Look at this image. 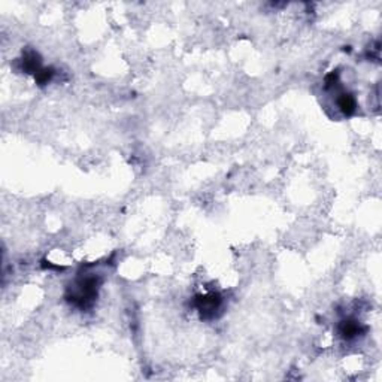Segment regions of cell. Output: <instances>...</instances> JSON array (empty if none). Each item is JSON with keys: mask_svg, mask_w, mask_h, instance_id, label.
I'll list each match as a JSON object with an SVG mask.
<instances>
[{"mask_svg": "<svg viewBox=\"0 0 382 382\" xmlns=\"http://www.w3.org/2000/svg\"><path fill=\"white\" fill-rule=\"evenodd\" d=\"M221 297L215 293H211V294H206V296H200L196 302L197 305V309L200 311L202 317H212L214 312L217 309H220L221 306Z\"/></svg>", "mask_w": 382, "mask_h": 382, "instance_id": "6da1fadb", "label": "cell"}, {"mask_svg": "<svg viewBox=\"0 0 382 382\" xmlns=\"http://www.w3.org/2000/svg\"><path fill=\"white\" fill-rule=\"evenodd\" d=\"M338 105H339V109L345 114V115H351L356 112V108H357V103H356V99L351 96V94H341V97L338 99Z\"/></svg>", "mask_w": 382, "mask_h": 382, "instance_id": "7a4b0ae2", "label": "cell"}, {"mask_svg": "<svg viewBox=\"0 0 382 382\" xmlns=\"http://www.w3.org/2000/svg\"><path fill=\"white\" fill-rule=\"evenodd\" d=\"M360 324L357 321H353V320H348V321H344L342 326H341V335L345 338V339H353L356 336H359L360 333Z\"/></svg>", "mask_w": 382, "mask_h": 382, "instance_id": "3957f363", "label": "cell"}]
</instances>
